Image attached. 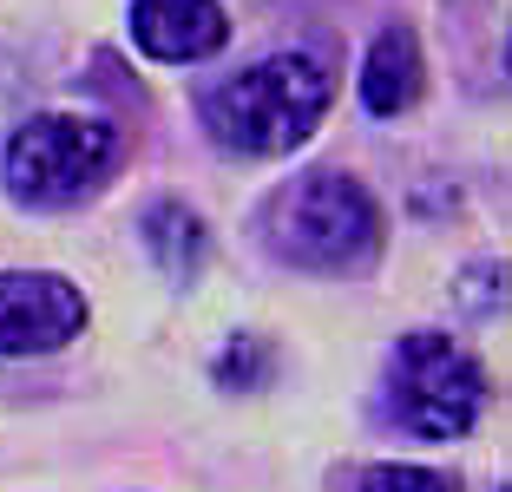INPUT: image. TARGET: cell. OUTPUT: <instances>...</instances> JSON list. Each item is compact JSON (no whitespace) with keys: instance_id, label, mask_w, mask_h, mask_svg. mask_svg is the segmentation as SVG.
I'll use <instances>...</instances> for the list:
<instances>
[{"instance_id":"obj_1","label":"cell","mask_w":512,"mask_h":492,"mask_svg":"<svg viewBox=\"0 0 512 492\" xmlns=\"http://www.w3.org/2000/svg\"><path fill=\"white\" fill-rule=\"evenodd\" d=\"M335 99V79L316 53H270V60L230 73L224 86L204 92V132L243 158H283L322 125Z\"/></svg>"},{"instance_id":"obj_2","label":"cell","mask_w":512,"mask_h":492,"mask_svg":"<svg viewBox=\"0 0 512 492\" xmlns=\"http://www.w3.org/2000/svg\"><path fill=\"white\" fill-rule=\"evenodd\" d=\"M263 243H270L276 263L342 276V269H362L381 250V204L348 171H302V178L270 191Z\"/></svg>"},{"instance_id":"obj_3","label":"cell","mask_w":512,"mask_h":492,"mask_svg":"<svg viewBox=\"0 0 512 492\" xmlns=\"http://www.w3.org/2000/svg\"><path fill=\"white\" fill-rule=\"evenodd\" d=\"M119 158V138L106 119H79V112H40L7 138V158H0V178L7 197L33 210H60L79 204L92 184L112 171Z\"/></svg>"},{"instance_id":"obj_4","label":"cell","mask_w":512,"mask_h":492,"mask_svg":"<svg viewBox=\"0 0 512 492\" xmlns=\"http://www.w3.org/2000/svg\"><path fill=\"white\" fill-rule=\"evenodd\" d=\"M486 407V374L467 348H453L434 328H414L394 348L388 368V414L421 440H460Z\"/></svg>"},{"instance_id":"obj_5","label":"cell","mask_w":512,"mask_h":492,"mask_svg":"<svg viewBox=\"0 0 512 492\" xmlns=\"http://www.w3.org/2000/svg\"><path fill=\"white\" fill-rule=\"evenodd\" d=\"M86 328V296L46 269H0V355H53Z\"/></svg>"},{"instance_id":"obj_6","label":"cell","mask_w":512,"mask_h":492,"mask_svg":"<svg viewBox=\"0 0 512 492\" xmlns=\"http://www.w3.org/2000/svg\"><path fill=\"white\" fill-rule=\"evenodd\" d=\"M132 40H138V53H151L165 66L211 60L230 40L224 0H132Z\"/></svg>"},{"instance_id":"obj_7","label":"cell","mask_w":512,"mask_h":492,"mask_svg":"<svg viewBox=\"0 0 512 492\" xmlns=\"http://www.w3.org/2000/svg\"><path fill=\"white\" fill-rule=\"evenodd\" d=\"M414 99H421V40L407 27L375 33L368 66H362V105L375 119H401Z\"/></svg>"},{"instance_id":"obj_8","label":"cell","mask_w":512,"mask_h":492,"mask_svg":"<svg viewBox=\"0 0 512 492\" xmlns=\"http://www.w3.org/2000/svg\"><path fill=\"white\" fill-rule=\"evenodd\" d=\"M145 250L158 256V269L165 276H178V283H191L197 269H204V224H197V210L184 204H151L145 210Z\"/></svg>"},{"instance_id":"obj_9","label":"cell","mask_w":512,"mask_h":492,"mask_svg":"<svg viewBox=\"0 0 512 492\" xmlns=\"http://www.w3.org/2000/svg\"><path fill=\"white\" fill-rule=\"evenodd\" d=\"M276 368L270 342H256V335H237V342L217 355V388H263Z\"/></svg>"},{"instance_id":"obj_10","label":"cell","mask_w":512,"mask_h":492,"mask_svg":"<svg viewBox=\"0 0 512 492\" xmlns=\"http://www.w3.org/2000/svg\"><path fill=\"white\" fill-rule=\"evenodd\" d=\"M362 492H460V486L447 473H434V466H375L362 479Z\"/></svg>"}]
</instances>
